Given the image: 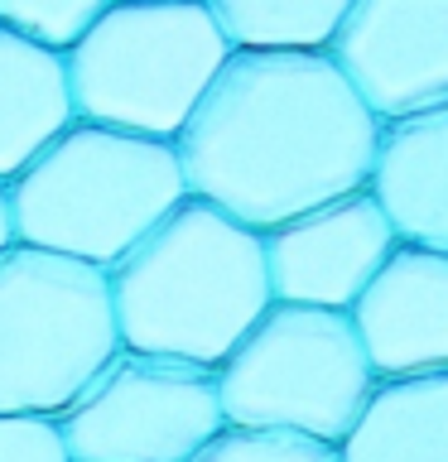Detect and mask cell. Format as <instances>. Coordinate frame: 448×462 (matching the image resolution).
I'll return each mask as SVG.
<instances>
[{"label":"cell","mask_w":448,"mask_h":462,"mask_svg":"<svg viewBox=\"0 0 448 462\" xmlns=\"http://www.w3.org/2000/svg\"><path fill=\"white\" fill-rule=\"evenodd\" d=\"M381 121L328 53L231 49L173 135L188 198L270 231L361 193Z\"/></svg>","instance_id":"obj_1"},{"label":"cell","mask_w":448,"mask_h":462,"mask_svg":"<svg viewBox=\"0 0 448 462\" xmlns=\"http://www.w3.org/2000/svg\"><path fill=\"white\" fill-rule=\"evenodd\" d=\"M116 337L130 352L217 366L270 309L260 231L183 198L107 270Z\"/></svg>","instance_id":"obj_2"},{"label":"cell","mask_w":448,"mask_h":462,"mask_svg":"<svg viewBox=\"0 0 448 462\" xmlns=\"http://www.w3.org/2000/svg\"><path fill=\"white\" fill-rule=\"evenodd\" d=\"M14 241L111 270L188 198L173 140L72 121L5 183Z\"/></svg>","instance_id":"obj_3"},{"label":"cell","mask_w":448,"mask_h":462,"mask_svg":"<svg viewBox=\"0 0 448 462\" xmlns=\"http://www.w3.org/2000/svg\"><path fill=\"white\" fill-rule=\"evenodd\" d=\"M227 53L231 43L202 0H111L63 53L72 116L173 140Z\"/></svg>","instance_id":"obj_4"},{"label":"cell","mask_w":448,"mask_h":462,"mask_svg":"<svg viewBox=\"0 0 448 462\" xmlns=\"http://www.w3.org/2000/svg\"><path fill=\"white\" fill-rule=\"evenodd\" d=\"M212 381L231 429H280L332 448L376 390L352 318L303 303H270L212 366Z\"/></svg>","instance_id":"obj_5"},{"label":"cell","mask_w":448,"mask_h":462,"mask_svg":"<svg viewBox=\"0 0 448 462\" xmlns=\"http://www.w3.org/2000/svg\"><path fill=\"white\" fill-rule=\"evenodd\" d=\"M116 346L107 270L20 241L0 251V414L58 419Z\"/></svg>","instance_id":"obj_6"},{"label":"cell","mask_w":448,"mask_h":462,"mask_svg":"<svg viewBox=\"0 0 448 462\" xmlns=\"http://www.w3.org/2000/svg\"><path fill=\"white\" fill-rule=\"evenodd\" d=\"M53 429L68 462H188L227 419L208 366L116 346Z\"/></svg>","instance_id":"obj_7"},{"label":"cell","mask_w":448,"mask_h":462,"mask_svg":"<svg viewBox=\"0 0 448 462\" xmlns=\"http://www.w3.org/2000/svg\"><path fill=\"white\" fill-rule=\"evenodd\" d=\"M323 53L381 125L443 106L448 0H352Z\"/></svg>","instance_id":"obj_8"},{"label":"cell","mask_w":448,"mask_h":462,"mask_svg":"<svg viewBox=\"0 0 448 462\" xmlns=\"http://www.w3.org/2000/svg\"><path fill=\"white\" fill-rule=\"evenodd\" d=\"M260 251H266L275 303L347 313L367 280L381 270V260L396 251V231L376 198L361 188L260 231Z\"/></svg>","instance_id":"obj_9"},{"label":"cell","mask_w":448,"mask_h":462,"mask_svg":"<svg viewBox=\"0 0 448 462\" xmlns=\"http://www.w3.org/2000/svg\"><path fill=\"white\" fill-rule=\"evenodd\" d=\"M347 318L376 381L448 371V255L396 241Z\"/></svg>","instance_id":"obj_10"},{"label":"cell","mask_w":448,"mask_h":462,"mask_svg":"<svg viewBox=\"0 0 448 462\" xmlns=\"http://www.w3.org/2000/svg\"><path fill=\"white\" fill-rule=\"evenodd\" d=\"M367 193L396 241L448 255V101L376 130Z\"/></svg>","instance_id":"obj_11"},{"label":"cell","mask_w":448,"mask_h":462,"mask_svg":"<svg viewBox=\"0 0 448 462\" xmlns=\"http://www.w3.org/2000/svg\"><path fill=\"white\" fill-rule=\"evenodd\" d=\"M78 121L63 53L0 24V183H10L43 144Z\"/></svg>","instance_id":"obj_12"},{"label":"cell","mask_w":448,"mask_h":462,"mask_svg":"<svg viewBox=\"0 0 448 462\" xmlns=\"http://www.w3.org/2000/svg\"><path fill=\"white\" fill-rule=\"evenodd\" d=\"M338 462H448V371L376 381Z\"/></svg>","instance_id":"obj_13"},{"label":"cell","mask_w":448,"mask_h":462,"mask_svg":"<svg viewBox=\"0 0 448 462\" xmlns=\"http://www.w3.org/2000/svg\"><path fill=\"white\" fill-rule=\"evenodd\" d=\"M231 49L323 53L352 0H202Z\"/></svg>","instance_id":"obj_14"},{"label":"cell","mask_w":448,"mask_h":462,"mask_svg":"<svg viewBox=\"0 0 448 462\" xmlns=\"http://www.w3.org/2000/svg\"><path fill=\"white\" fill-rule=\"evenodd\" d=\"M107 5L111 0H0V24L53 53H68Z\"/></svg>","instance_id":"obj_15"},{"label":"cell","mask_w":448,"mask_h":462,"mask_svg":"<svg viewBox=\"0 0 448 462\" xmlns=\"http://www.w3.org/2000/svg\"><path fill=\"white\" fill-rule=\"evenodd\" d=\"M188 462H338V448L280 429H222Z\"/></svg>","instance_id":"obj_16"},{"label":"cell","mask_w":448,"mask_h":462,"mask_svg":"<svg viewBox=\"0 0 448 462\" xmlns=\"http://www.w3.org/2000/svg\"><path fill=\"white\" fill-rule=\"evenodd\" d=\"M0 462H68L53 419L0 414Z\"/></svg>","instance_id":"obj_17"},{"label":"cell","mask_w":448,"mask_h":462,"mask_svg":"<svg viewBox=\"0 0 448 462\" xmlns=\"http://www.w3.org/2000/svg\"><path fill=\"white\" fill-rule=\"evenodd\" d=\"M14 241V222H10V198H5V183H0V251Z\"/></svg>","instance_id":"obj_18"}]
</instances>
